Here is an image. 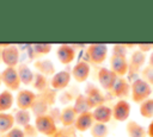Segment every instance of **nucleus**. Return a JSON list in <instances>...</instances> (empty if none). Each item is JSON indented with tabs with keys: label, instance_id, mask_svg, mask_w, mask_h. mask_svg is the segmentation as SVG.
<instances>
[{
	"label": "nucleus",
	"instance_id": "nucleus-1",
	"mask_svg": "<svg viewBox=\"0 0 153 137\" xmlns=\"http://www.w3.org/2000/svg\"><path fill=\"white\" fill-rule=\"evenodd\" d=\"M130 93H131V99L134 102L141 104L142 101L149 99L152 94V87L148 82H146L143 79H136L134 82L130 85Z\"/></svg>",
	"mask_w": 153,
	"mask_h": 137
},
{
	"label": "nucleus",
	"instance_id": "nucleus-2",
	"mask_svg": "<svg viewBox=\"0 0 153 137\" xmlns=\"http://www.w3.org/2000/svg\"><path fill=\"white\" fill-rule=\"evenodd\" d=\"M108 55V45L102 43L90 44L85 51V60L87 63L91 62L93 64H100L105 61Z\"/></svg>",
	"mask_w": 153,
	"mask_h": 137
},
{
	"label": "nucleus",
	"instance_id": "nucleus-3",
	"mask_svg": "<svg viewBox=\"0 0 153 137\" xmlns=\"http://www.w3.org/2000/svg\"><path fill=\"white\" fill-rule=\"evenodd\" d=\"M35 127L38 132L49 136V137H54L56 135L57 126L55 123V119L50 116V114H42V116H37L35 119Z\"/></svg>",
	"mask_w": 153,
	"mask_h": 137
},
{
	"label": "nucleus",
	"instance_id": "nucleus-4",
	"mask_svg": "<svg viewBox=\"0 0 153 137\" xmlns=\"http://www.w3.org/2000/svg\"><path fill=\"white\" fill-rule=\"evenodd\" d=\"M1 82L10 89V91H17L20 87V79L17 71L16 67H6L1 71Z\"/></svg>",
	"mask_w": 153,
	"mask_h": 137
},
{
	"label": "nucleus",
	"instance_id": "nucleus-5",
	"mask_svg": "<svg viewBox=\"0 0 153 137\" xmlns=\"http://www.w3.org/2000/svg\"><path fill=\"white\" fill-rule=\"evenodd\" d=\"M110 69L118 77H123L124 75H127L129 69V62L127 61L126 55L112 52L110 57Z\"/></svg>",
	"mask_w": 153,
	"mask_h": 137
},
{
	"label": "nucleus",
	"instance_id": "nucleus-6",
	"mask_svg": "<svg viewBox=\"0 0 153 137\" xmlns=\"http://www.w3.org/2000/svg\"><path fill=\"white\" fill-rule=\"evenodd\" d=\"M97 77H98L99 85H100L105 91H111L118 76H117L111 69L100 67V68L98 69V71H97Z\"/></svg>",
	"mask_w": 153,
	"mask_h": 137
},
{
	"label": "nucleus",
	"instance_id": "nucleus-7",
	"mask_svg": "<svg viewBox=\"0 0 153 137\" xmlns=\"http://www.w3.org/2000/svg\"><path fill=\"white\" fill-rule=\"evenodd\" d=\"M1 61L7 67H17L19 62V50L16 45H7L4 49H1L0 52Z\"/></svg>",
	"mask_w": 153,
	"mask_h": 137
},
{
	"label": "nucleus",
	"instance_id": "nucleus-8",
	"mask_svg": "<svg viewBox=\"0 0 153 137\" xmlns=\"http://www.w3.org/2000/svg\"><path fill=\"white\" fill-rule=\"evenodd\" d=\"M36 98L37 95L32 92V91H29V89H22L18 92L17 94V106L19 110H25L27 111L29 108H31L36 101Z\"/></svg>",
	"mask_w": 153,
	"mask_h": 137
},
{
	"label": "nucleus",
	"instance_id": "nucleus-9",
	"mask_svg": "<svg viewBox=\"0 0 153 137\" xmlns=\"http://www.w3.org/2000/svg\"><path fill=\"white\" fill-rule=\"evenodd\" d=\"M145 61H146V57H145V54L142 51L136 50V51H134L131 54L130 61H129V69H128V76H129V79H131L133 74L135 76V80L139 79L137 77V73L140 71V69L143 66Z\"/></svg>",
	"mask_w": 153,
	"mask_h": 137
},
{
	"label": "nucleus",
	"instance_id": "nucleus-10",
	"mask_svg": "<svg viewBox=\"0 0 153 137\" xmlns=\"http://www.w3.org/2000/svg\"><path fill=\"white\" fill-rule=\"evenodd\" d=\"M130 116V105L126 99H120L112 107V118L117 122H126Z\"/></svg>",
	"mask_w": 153,
	"mask_h": 137
},
{
	"label": "nucleus",
	"instance_id": "nucleus-11",
	"mask_svg": "<svg viewBox=\"0 0 153 137\" xmlns=\"http://www.w3.org/2000/svg\"><path fill=\"white\" fill-rule=\"evenodd\" d=\"M85 95L87 98L88 105L91 108H96L100 105H104L105 102V96L103 95V93L100 92V89H98L96 86L88 85V87L85 89Z\"/></svg>",
	"mask_w": 153,
	"mask_h": 137
},
{
	"label": "nucleus",
	"instance_id": "nucleus-12",
	"mask_svg": "<svg viewBox=\"0 0 153 137\" xmlns=\"http://www.w3.org/2000/svg\"><path fill=\"white\" fill-rule=\"evenodd\" d=\"M72 74L68 70H60L57 73H55L51 76L50 80V86L54 91H60V89H65L71 81Z\"/></svg>",
	"mask_w": 153,
	"mask_h": 137
},
{
	"label": "nucleus",
	"instance_id": "nucleus-13",
	"mask_svg": "<svg viewBox=\"0 0 153 137\" xmlns=\"http://www.w3.org/2000/svg\"><path fill=\"white\" fill-rule=\"evenodd\" d=\"M91 71V67L90 63H87L86 61H79L73 68H72V77L76 81V82H85L90 75Z\"/></svg>",
	"mask_w": 153,
	"mask_h": 137
},
{
	"label": "nucleus",
	"instance_id": "nucleus-14",
	"mask_svg": "<svg viewBox=\"0 0 153 137\" xmlns=\"http://www.w3.org/2000/svg\"><path fill=\"white\" fill-rule=\"evenodd\" d=\"M94 124V119H93V116H92V112L88 111V112H85V113H81V114H78L76 119H75V123H74V129L76 131H80V132H85L87 130H90L92 127V125Z\"/></svg>",
	"mask_w": 153,
	"mask_h": 137
},
{
	"label": "nucleus",
	"instance_id": "nucleus-15",
	"mask_svg": "<svg viewBox=\"0 0 153 137\" xmlns=\"http://www.w3.org/2000/svg\"><path fill=\"white\" fill-rule=\"evenodd\" d=\"M56 56L62 64H69L75 58V49L69 44H61L56 50Z\"/></svg>",
	"mask_w": 153,
	"mask_h": 137
},
{
	"label": "nucleus",
	"instance_id": "nucleus-16",
	"mask_svg": "<svg viewBox=\"0 0 153 137\" xmlns=\"http://www.w3.org/2000/svg\"><path fill=\"white\" fill-rule=\"evenodd\" d=\"M92 116L96 123H103L106 124L112 118V108L106 105H100L92 111Z\"/></svg>",
	"mask_w": 153,
	"mask_h": 137
},
{
	"label": "nucleus",
	"instance_id": "nucleus-17",
	"mask_svg": "<svg viewBox=\"0 0 153 137\" xmlns=\"http://www.w3.org/2000/svg\"><path fill=\"white\" fill-rule=\"evenodd\" d=\"M50 104H53V102L49 100L45 92H43L41 95H37L36 101H35L33 106L31 107V110L36 114V117L42 116V114H47V111H48V107H49Z\"/></svg>",
	"mask_w": 153,
	"mask_h": 137
},
{
	"label": "nucleus",
	"instance_id": "nucleus-18",
	"mask_svg": "<svg viewBox=\"0 0 153 137\" xmlns=\"http://www.w3.org/2000/svg\"><path fill=\"white\" fill-rule=\"evenodd\" d=\"M111 93L115 95V96H118V98H126L129 95L130 93V85L129 82L124 79V77H117L112 89H111Z\"/></svg>",
	"mask_w": 153,
	"mask_h": 137
},
{
	"label": "nucleus",
	"instance_id": "nucleus-19",
	"mask_svg": "<svg viewBox=\"0 0 153 137\" xmlns=\"http://www.w3.org/2000/svg\"><path fill=\"white\" fill-rule=\"evenodd\" d=\"M76 117L78 114L74 111L73 106H66L60 112V122L65 127H71L72 125H74Z\"/></svg>",
	"mask_w": 153,
	"mask_h": 137
},
{
	"label": "nucleus",
	"instance_id": "nucleus-20",
	"mask_svg": "<svg viewBox=\"0 0 153 137\" xmlns=\"http://www.w3.org/2000/svg\"><path fill=\"white\" fill-rule=\"evenodd\" d=\"M35 68L38 70L39 74L44 75V76H53L55 74V67H54V63L50 61V60H37L35 61L33 63Z\"/></svg>",
	"mask_w": 153,
	"mask_h": 137
},
{
	"label": "nucleus",
	"instance_id": "nucleus-21",
	"mask_svg": "<svg viewBox=\"0 0 153 137\" xmlns=\"http://www.w3.org/2000/svg\"><path fill=\"white\" fill-rule=\"evenodd\" d=\"M20 82L24 85H31L33 82V77L35 74L32 73V70L26 66V64H19V67L17 68Z\"/></svg>",
	"mask_w": 153,
	"mask_h": 137
},
{
	"label": "nucleus",
	"instance_id": "nucleus-22",
	"mask_svg": "<svg viewBox=\"0 0 153 137\" xmlns=\"http://www.w3.org/2000/svg\"><path fill=\"white\" fill-rule=\"evenodd\" d=\"M73 108H74V111L76 112V114H81V113L88 112L91 107H90V105H88V101H87L86 95H84V94H78V95L75 96V99H74Z\"/></svg>",
	"mask_w": 153,
	"mask_h": 137
},
{
	"label": "nucleus",
	"instance_id": "nucleus-23",
	"mask_svg": "<svg viewBox=\"0 0 153 137\" xmlns=\"http://www.w3.org/2000/svg\"><path fill=\"white\" fill-rule=\"evenodd\" d=\"M126 130L129 137H145L146 136V131L145 129L134 120H129L126 125Z\"/></svg>",
	"mask_w": 153,
	"mask_h": 137
},
{
	"label": "nucleus",
	"instance_id": "nucleus-24",
	"mask_svg": "<svg viewBox=\"0 0 153 137\" xmlns=\"http://www.w3.org/2000/svg\"><path fill=\"white\" fill-rule=\"evenodd\" d=\"M13 105V94L10 91H4L0 93V113H5Z\"/></svg>",
	"mask_w": 153,
	"mask_h": 137
},
{
	"label": "nucleus",
	"instance_id": "nucleus-25",
	"mask_svg": "<svg viewBox=\"0 0 153 137\" xmlns=\"http://www.w3.org/2000/svg\"><path fill=\"white\" fill-rule=\"evenodd\" d=\"M14 125V117L8 113H0V133L8 132Z\"/></svg>",
	"mask_w": 153,
	"mask_h": 137
},
{
	"label": "nucleus",
	"instance_id": "nucleus-26",
	"mask_svg": "<svg viewBox=\"0 0 153 137\" xmlns=\"http://www.w3.org/2000/svg\"><path fill=\"white\" fill-rule=\"evenodd\" d=\"M14 123H17L18 125H22V126H27L30 125V119H31V116H30V112L29 111H25V110H18L16 113H14Z\"/></svg>",
	"mask_w": 153,
	"mask_h": 137
},
{
	"label": "nucleus",
	"instance_id": "nucleus-27",
	"mask_svg": "<svg viewBox=\"0 0 153 137\" xmlns=\"http://www.w3.org/2000/svg\"><path fill=\"white\" fill-rule=\"evenodd\" d=\"M90 131H91L92 137H108V133H109V129L105 124L96 123V122L92 125V127L90 129Z\"/></svg>",
	"mask_w": 153,
	"mask_h": 137
},
{
	"label": "nucleus",
	"instance_id": "nucleus-28",
	"mask_svg": "<svg viewBox=\"0 0 153 137\" xmlns=\"http://www.w3.org/2000/svg\"><path fill=\"white\" fill-rule=\"evenodd\" d=\"M140 113L145 118H153V98H149L140 104Z\"/></svg>",
	"mask_w": 153,
	"mask_h": 137
},
{
	"label": "nucleus",
	"instance_id": "nucleus-29",
	"mask_svg": "<svg viewBox=\"0 0 153 137\" xmlns=\"http://www.w3.org/2000/svg\"><path fill=\"white\" fill-rule=\"evenodd\" d=\"M32 85H33V87H35L38 92H41V93H43V92H45V91L48 89V80H47V77H45L44 75H42V74H39V73L35 74Z\"/></svg>",
	"mask_w": 153,
	"mask_h": 137
},
{
	"label": "nucleus",
	"instance_id": "nucleus-30",
	"mask_svg": "<svg viewBox=\"0 0 153 137\" xmlns=\"http://www.w3.org/2000/svg\"><path fill=\"white\" fill-rule=\"evenodd\" d=\"M31 48H32V51L38 56L39 55H45V54L50 52V50H51L50 44H33Z\"/></svg>",
	"mask_w": 153,
	"mask_h": 137
},
{
	"label": "nucleus",
	"instance_id": "nucleus-31",
	"mask_svg": "<svg viewBox=\"0 0 153 137\" xmlns=\"http://www.w3.org/2000/svg\"><path fill=\"white\" fill-rule=\"evenodd\" d=\"M141 75H142V79H143L146 82H148L151 86L153 85V68H152V67H149V66L145 67V68L141 70Z\"/></svg>",
	"mask_w": 153,
	"mask_h": 137
},
{
	"label": "nucleus",
	"instance_id": "nucleus-32",
	"mask_svg": "<svg viewBox=\"0 0 153 137\" xmlns=\"http://www.w3.org/2000/svg\"><path fill=\"white\" fill-rule=\"evenodd\" d=\"M4 137H25V132L20 127H12L8 132L5 133Z\"/></svg>",
	"mask_w": 153,
	"mask_h": 137
},
{
	"label": "nucleus",
	"instance_id": "nucleus-33",
	"mask_svg": "<svg viewBox=\"0 0 153 137\" xmlns=\"http://www.w3.org/2000/svg\"><path fill=\"white\" fill-rule=\"evenodd\" d=\"M137 46H139V50H140V51H142L143 54H145L146 51H148V50L153 49V44H139Z\"/></svg>",
	"mask_w": 153,
	"mask_h": 137
},
{
	"label": "nucleus",
	"instance_id": "nucleus-34",
	"mask_svg": "<svg viewBox=\"0 0 153 137\" xmlns=\"http://www.w3.org/2000/svg\"><path fill=\"white\" fill-rule=\"evenodd\" d=\"M54 137H74V136H73V131L71 133H68L67 131H57Z\"/></svg>",
	"mask_w": 153,
	"mask_h": 137
},
{
	"label": "nucleus",
	"instance_id": "nucleus-35",
	"mask_svg": "<svg viewBox=\"0 0 153 137\" xmlns=\"http://www.w3.org/2000/svg\"><path fill=\"white\" fill-rule=\"evenodd\" d=\"M147 132H148V136H149V137H153V120H152V122L149 123Z\"/></svg>",
	"mask_w": 153,
	"mask_h": 137
},
{
	"label": "nucleus",
	"instance_id": "nucleus-36",
	"mask_svg": "<svg viewBox=\"0 0 153 137\" xmlns=\"http://www.w3.org/2000/svg\"><path fill=\"white\" fill-rule=\"evenodd\" d=\"M148 63H149V67H152V68H153V51H152V52H151V55H149Z\"/></svg>",
	"mask_w": 153,
	"mask_h": 137
},
{
	"label": "nucleus",
	"instance_id": "nucleus-37",
	"mask_svg": "<svg viewBox=\"0 0 153 137\" xmlns=\"http://www.w3.org/2000/svg\"><path fill=\"white\" fill-rule=\"evenodd\" d=\"M0 83H1V73H0Z\"/></svg>",
	"mask_w": 153,
	"mask_h": 137
}]
</instances>
